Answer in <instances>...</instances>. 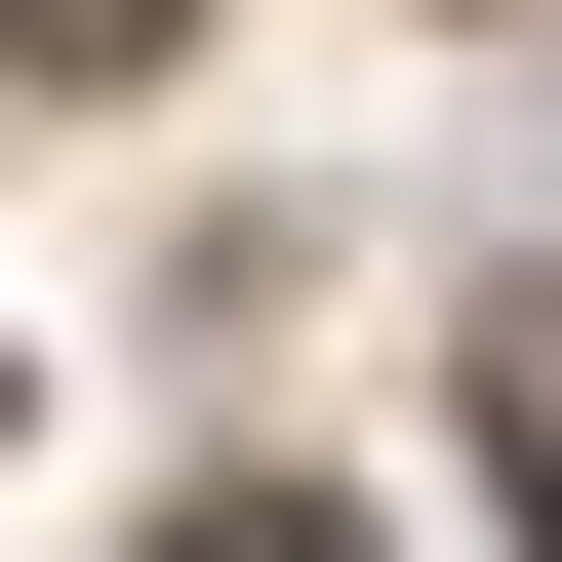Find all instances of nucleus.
<instances>
[{
  "label": "nucleus",
  "mask_w": 562,
  "mask_h": 562,
  "mask_svg": "<svg viewBox=\"0 0 562 562\" xmlns=\"http://www.w3.org/2000/svg\"><path fill=\"white\" fill-rule=\"evenodd\" d=\"M482 442H522V522H562V281H522V322H482Z\"/></svg>",
  "instance_id": "f257e3e1"
},
{
  "label": "nucleus",
  "mask_w": 562,
  "mask_h": 562,
  "mask_svg": "<svg viewBox=\"0 0 562 562\" xmlns=\"http://www.w3.org/2000/svg\"><path fill=\"white\" fill-rule=\"evenodd\" d=\"M161 562H362V522H322V482H201V522H161Z\"/></svg>",
  "instance_id": "f03ea898"
},
{
  "label": "nucleus",
  "mask_w": 562,
  "mask_h": 562,
  "mask_svg": "<svg viewBox=\"0 0 562 562\" xmlns=\"http://www.w3.org/2000/svg\"><path fill=\"white\" fill-rule=\"evenodd\" d=\"M0 41H81V81H121V41H201V0H0Z\"/></svg>",
  "instance_id": "7ed1b4c3"
}]
</instances>
